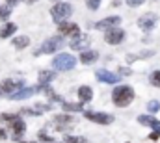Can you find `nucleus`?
Listing matches in <instances>:
<instances>
[{
    "instance_id": "f257e3e1",
    "label": "nucleus",
    "mask_w": 160,
    "mask_h": 143,
    "mask_svg": "<svg viewBox=\"0 0 160 143\" xmlns=\"http://www.w3.org/2000/svg\"><path fill=\"white\" fill-rule=\"evenodd\" d=\"M110 99L116 108H128L136 99V91L128 84H118V86H114Z\"/></svg>"
},
{
    "instance_id": "f03ea898",
    "label": "nucleus",
    "mask_w": 160,
    "mask_h": 143,
    "mask_svg": "<svg viewBox=\"0 0 160 143\" xmlns=\"http://www.w3.org/2000/svg\"><path fill=\"white\" fill-rule=\"evenodd\" d=\"M73 11H75V7H73V4L69 0H56L50 6V9H48L52 21L56 24L58 22H63V21H69V17L73 15Z\"/></svg>"
},
{
    "instance_id": "7ed1b4c3",
    "label": "nucleus",
    "mask_w": 160,
    "mask_h": 143,
    "mask_svg": "<svg viewBox=\"0 0 160 143\" xmlns=\"http://www.w3.org/2000/svg\"><path fill=\"white\" fill-rule=\"evenodd\" d=\"M50 63H52V69L56 72H65L77 67V58L69 52H58Z\"/></svg>"
},
{
    "instance_id": "20e7f679",
    "label": "nucleus",
    "mask_w": 160,
    "mask_h": 143,
    "mask_svg": "<svg viewBox=\"0 0 160 143\" xmlns=\"http://www.w3.org/2000/svg\"><path fill=\"white\" fill-rule=\"evenodd\" d=\"M65 45V37L56 34V36H50L48 39H45L39 45V50H36V56H41V54H56L62 47Z\"/></svg>"
},
{
    "instance_id": "39448f33",
    "label": "nucleus",
    "mask_w": 160,
    "mask_h": 143,
    "mask_svg": "<svg viewBox=\"0 0 160 143\" xmlns=\"http://www.w3.org/2000/svg\"><path fill=\"white\" fill-rule=\"evenodd\" d=\"M158 22H160V15L155 13V11H145V13H142V15L138 17V21H136L138 28H140L143 34H151V32L158 26Z\"/></svg>"
},
{
    "instance_id": "423d86ee",
    "label": "nucleus",
    "mask_w": 160,
    "mask_h": 143,
    "mask_svg": "<svg viewBox=\"0 0 160 143\" xmlns=\"http://www.w3.org/2000/svg\"><path fill=\"white\" fill-rule=\"evenodd\" d=\"M82 115L89 121V123H95V125H102V126H108L116 121V117L112 113H106V111H97V110H84Z\"/></svg>"
},
{
    "instance_id": "0eeeda50",
    "label": "nucleus",
    "mask_w": 160,
    "mask_h": 143,
    "mask_svg": "<svg viewBox=\"0 0 160 143\" xmlns=\"http://www.w3.org/2000/svg\"><path fill=\"white\" fill-rule=\"evenodd\" d=\"M102 39H104L106 45L118 47V45H121V43H125V39H127V30H123L121 26L110 28V30L102 32Z\"/></svg>"
},
{
    "instance_id": "6e6552de",
    "label": "nucleus",
    "mask_w": 160,
    "mask_h": 143,
    "mask_svg": "<svg viewBox=\"0 0 160 143\" xmlns=\"http://www.w3.org/2000/svg\"><path fill=\"white\" fill-rule=\"evenodd\" d=\"M52 123H54V128H56L58 132H67V130H71V128L75 126L77 119H75V115L63 111V113L54 115V121H52Z\"/></svg>"
},
{
    "instance_id": "1a4fd4ad",
    "label": "nucleus",
    "mask_w": 160,
    "mask_h": 143,
    "mask_svg": "<svg viewBox=\"0 0 160 143\" xmlns=\"http://www.w3.org/2000/svg\"><path fill=\"white\" fill-rule=\"evenodd\" d=\"M22 87H24V80L22 78H4L0 82V93L6 95V97L15 93V91H19V89H22Z\"/></svg>"
},
{
    "instance_id": "9d476101",
    "label": "nucleus",
    "mask_w": 160,
    "mask_h": 143,
    "mask_svg": "<svg viewBox=\"0 0 160 143\" xmlns=\"http://www.w3.org/2000/svg\"><path fill=\"white\" fill-rule=\"evenodd\" d=\"M58 26V34L63 37H69V39H75V37H78L82 34V30H80V26L77 22H71V21H63V22H58L56 24Z\"/></svg>"
},
{
    "instance_id": "9b49d317",
    "label": "nucleus",
    "mask_w": 160,
    "mask_h": 143,
    "mask_svg": "<svg viewBox=\"0 0 160 143\" xmlns=\"http://www.w3.org/2000/svg\"><path fill=\"white\" fill-rule=\"evenodd\" d=\"M121 21H123V17H119V15H108V17L97 21V22L93 24V28L99 30V32H106V30H110V28L121 26Z\"/></svg>"
},
{
    "instance_id": "f8f14e48",
    "label": "nucleus",
    "mask_w": 160,
    "mask_h": 143,
    "mask_svg": "<svg viewBox=\"0 0 160 143\" xmlns=\"http://www.w3.org/2000/svg\"><path fill=\"white\" fill-rule=\"evenodd\" d=\"M8 128H9V132H11V140L21 141L22 136H24V132H26V121H24L22 117H17L13 123L8 125Z\"/></svg>"
},
{
    "instance_id": "ddd939ff",
    "label": "nucleus",
    "mask_w": 160,
    "mask_h": 143,
    "mask_svg": "<svg viewBox=\"0 0 160 143\" xmlns=\"http://www.w3.org/2000/svg\"><path fill=\"white\" fill-rule=\"evenodd\" d=\"M95 78L102 84H112V86H118L121 82V76L118 72H112L108 69H97L95 71Z\"/></svg>"
},
{
    "instance_id": "4468645a",
    "label": "nucleus",
    "mask_w": 160,
    "mask_h": 143,
    "mask_svg": "<svg viewBox=\"0 0 160 143\" xmlns=\"http://www.w3.org/2000/svg\"><path fill=\"white\" fill-rule=\"evenodd\" d=\"M89 43H91V37L88 36V34H80L75 39H69V48L82 52V50H88L89 48Z\"/></svg>"
},
{
    "instance_id": "2eb2a0df",
    "label": "nucleus",
    "mask_w": 160,
    "mask_h": 143,
    "mask_svg": "<svg viewBox=\"0 0 160 143\" xmlns=\"http://www.w3.org/2000/svg\"><path fill=\"white\" fill-rule=\"evenodd\" d=\"M99 58H101L99 50H95V48H88V50H82V52H80L78 62L82 63V65H93V63L99 62Z\"/></svg>"
},
{
    "instance_id": "dca6fc26",
    "label": "nucleus",
    "mask_w": 160,
    "mask_h": 143,
    "mask_svg": "<svg viewBox=\"0 0 160 143\" xmlns=\"http://www.w3.org/2000/svg\"><path fill=\"white\" fill-rule=\"evenodd\" d=\"M77 97H78V102H82V104H89V102L93 101V87L88 86V84L80 86L78 89H77Z\"/></svg>"
},
{
    "instance_id": "f3484780",
    "label": "nucleus",
    "mask_w": 160,
    "mask_h": 143,
    "mask_svg": "<svg viewBox=\"0 0 160 143\" xmlns=\"http://www.w3.org/2000/svg\"><path fill=\"white\" fill-rule=\"evenodd\" d=\"M136 121H138L142 126H149V128H158L160 126V119L155 117L153 113H142V115H138Z\"/></svg>"
},
{
    "instance_id": "a211bd4d",
    "label": "nucleus",
    "mask_w": 160,
    "mask_h": 143,
    "mask_svg": "<svg viewBox=\"0 0 160 143\" xmlns=\"http://www.w3.org/2000/svg\"><path fill=\"white\" fill-rule=\"evenodd\" d=\"M17 30H19V26L13 21L2 22V26H0V39H11L13 34H17Z\"/></svg>"
},
{
    "instance_id": "6ab92c4d",
    "label": "nucleus",
    "mask_w": 160,
    "mask_h": 143,
    "mask_svg": "<svg viewBox=\"0 0 160 143\" xmlns=\"http://www.w3.org/2000/svg\"><path fill=\"white\" fill-rule=\"evenodd\" d=\"M58 74L54 69H45V71H39L38 74V82H39V86H50L52 82H54V78H56Z\"/></svg>"
},
{
    "instance_id": "aec40b11",
    "label": "nucleus",
    "mask_w": 160,
    "mask_h": 143,
    "mask_svg": "<svg viewBox=\"0 0 160 143\" xmlns=\"http://www.w3.org/2000/svg\"><path fill=\"white\" fill-rule=\"evenodd\" d=\"M30 37L28 36H13L11 37V47L15 48V50H24V48H28L30 47Z\"/></svg>"
},
{
    "instance_id": "412c9836",
    "label": "nucleus",
    "mask_w": 160,
    "mask_h": 143,
    "mask_svg": "<svg viewBox=\"0 0 160 143\" xmlns=\"http://www.w3.org/2000/svg\"><path fill=\"white\" fill-rule=\"evenodd\" d=\"M62 110L67 111V113H82V111H84V104H82V102H69V101H63V102H62Z\"/></svg>"
},
{
    "instance_id": "4be33fe9",
    "label": "nucleus",
    "mask_w": 160,
    "mask_h": 143,
    "mask_svg": "<svg viewBox=\"0 0 160 143\" xmlns=\"http://www.w3.org/2000/svg\"><path fill=\"white\" fill-rule=\"evenodd\" d=\"M11 11H13V7H11V6H8L6 2H4V4H0V22H6V21L11 17Z\"/></svg>"
},
{
    "instance_id": "5701e85b",
    "label": "nucleus",
    "mask_w": 160,
    "mask_h": 143,
    "mask_svg": "<svg viewBox=\"0 0 160 143\" xmlns=\"http://www.w3.org/2000/svg\"><path fill=\"white\" fill-rule=\"evenodd\" d=\"M17 117H21V113H11V111H2L0 113V123H6V125H9V123H13Z\"/></svg>"
},
{
    "instance_id": "b1692460",
    "label": "nucleus",
    "mask_w": 160,
    "mask_h": 143,
    "mask_svg": "<svg viewBox=\"0 0 160 143\" xmlns=\"http://www.w3.org/2000/svg\"><path fill=\"white\" fill-rule=\"evenodd\" d=\"M149 84L153 87H158L160 89V69H155V71L149 72Z\"/></svg>"
},
{
    "instance_id": "393cba45",
    "label": "nucleus",
    "mask_w": 160,
    "mask_h": 143,
    "mask_svg": "<svg viewBox=\"0 0 160 143\" xmlns=\"http://www.w3.org/2000/svg\"><path fill=\"white\" fill-rule=\"evenodd\" d=\"M147 113H153V115H155V113H158L160 111V101H157V99H153V101H149V102H147Z\"/></svg>"
},
{
    "instance_id": "a878e982",
    "label": "nucleus",
    "mask_w": 160,
    "mask_h": 143,
    "mask_svg": "<svg viewBox=\"0 0 160 143\" xmlns=\"http://www.w3.org/2000/svg\"><path fill=\"white\" fill-rule=\"evenodd\" d=\"M63 143H88V140L82 138V136H71V134H67L63 138Z\"/></svg>"
},
{
    "instance_id": "bb28decb",
    "label": "nucleus",
    "mask_w": 160,
    "mask_h": 143,
    "mask_svg": "<svg viewBox=\"0 0 160 143\" xmlns=\"http://www.w3.org/2000/svg\"><path fill=\"white\" fill-rule=\"evenodd\" d=\"M84 4H86V7H88L89 11H97V9L101 7V4H102V0H86Z\"/></svg>"
},
{
    "instance_id": "cd10ccee",
    "label": "nucleus",
    "mask_w": 160,
    "mask_h": 143,
    "mask_svg": "<svg viewBox=\"0 0 160 143\" xmlns=\"http://www.w3.org/2000/svg\"><path fill=\"white\" fill-rule=\"evenodd\" d=\"M38 141H39V143H52L54 140H52L45 130H39V132H38Z\"/></svg>"
},
{
    "instance_id": "c85d7f7f",
    "label": "nucleus",
    "mask_w": 160,
    "mask_h": 143,
    "mask_svg": "<svg viewBox=\"0 0 160 143\" xmlns=\"http://www.w3.org/2000/svg\"><path fill=\"white\" fill-rule=\"evenodd\" d=\"M147 0H125V4L128 6V7H140V6H143Z\"/></svg>"
},
{
    "instance_id": "c756f323",
    "label": "nucleus",
    "mask_w": 160,
    "mask_h": 143,
    "mask_svg": "<svg viewBox=\"0 0 160 143\" xmlns=\"http://www.w3.org/2000/svg\"><path fill=\"white\" fill-rule=\"evenodd\" d=\"M149 140H151V141H158L160 140V126L158 128H153V132L149 134Z\"/></svg>"
},
{
    "instance_id": "7c9ffc66",
    "label": "nucleus",
    "mask_w": 160,
    "mask_h": 143,
    "mask_svg": "<svg viewBox=\"0 0 160 143\" xmlns=\"http://www.w3.org/2000/svg\"><path fill=\"white\" fill-rule=\"evenodd\" d=\"M118 74H119V76H128V74H132V71H130L128 67H119V69H118Z\"/></svg>"
},
{
    "instance_id": "2f4dec72",
    "label": "nucleus",
    "mask_w": 160,
    "mask_h": 143,
    "mask_svg": "<svg viewBox=\"0 0 160 143\" xmlns=\"http://www.w3.org/2000/svg\"><path fill=\"white\" fill-rule=\"evenodd\" d=\"M4 140H8V130L0 126V141H4Z\"/></svg>"
},
{
    "instance_id": "473e14b6",
    "label": "nucleus",
    "mask_w": 160,
    "mask_h": 143,
    "mask_svg": "<svg viewBox=\"0 0 160 143\" xmlns=\"http://www.w3.org/2000/svg\"><path fill=\"white\" fill-rule=\"evenodd\" d=\"M21 2H22V0H6V4H8V6H11V7H15V6H17V4H21Z\"/></svg>"
},
{
    "instance_id": "72a5a7b5",
    "label": "nucleus",
    "mask_w": 160,
    "mask_h": 143,
    "mask_svg": "<svg viewBox=\"0 0 160 143\" xmlns=\"http://www.w3.org/2000/svg\"><path fill=\"white\" fill-rule=\"evenodd\" d=\"M110 6H112V7H119V6H123V2H121V0H112Z\"/></svg>"
},
{
    "instance_id": "f704fd0d",
    "label": "nucleus",
    "mask_w": 160,
    "mask_h": 143,
    "mask_svg": "<svg viewBox=\"0 0 160 143\" xmlns=\"http://www.w3.org/2000/svg\"><path fill=\"white\" fill-rule=\"evenodd\" d=\"M22 2H24L26 6H34V4H38L39 0H22Z\"/></svg>"
},
{
    "instance_id": "c9c22d12",
    "label": "nucleus",
    "mask_w": 160,
    "mask_h": 143,
    "mask_svg": "<svg viewBox=\"0 0 160 143\" xmlns=\"http://www.w3.org/2000/svg\"><path fill=\"white\" fill-rule=\"evenodd\" d=\"M19 143H38V141H22V140H21Z\"/></svg>"
},
{
    "instance_id": "e433bc0d",
    "label": "nucleus",
    "mask_w": 160,
    "mask_h": 143,
    "mask_svg": "<svg viewBox=\"0 0 160 143\" xmlns=\"http://www.w3.org/2000/svg\"><path fill=\"white\" fill-rule=\"evenodd\" d=\"M52 143H58V141H52Z\"/></svg>"
},
{
    "instance_id": "4c0bfd02",
    "label": "nucleus",
    "mask_w": 160,
    "mask_h": 143,
    "mask_svg": "<svg viewBox=\"0 0 160 143\" xmlns=\"http://www.w3.org/2000/svg\"><path fill=\"white\" fill-rule=\"evenodd\" d=\"M52 2H56V0H52Z\"/></svg>"
},
{
    "instance_id": "58836bf2",
    "label": "nucleus",
    "mask_w": 160,
    "mask_h": 143,
    "mask_svg": "<svg viewBox=\"0 0 160 143\" xmlns=\"http://www.w3.org/2000/svg\"><path fill=\"white\" fill-rule=\"evenodd\" d=\"M0 95H2V93H0Z\"/></svg>"
},
{
    "instance_id": "ea45409f",
    "label": "nucleus",
    "mask_w": 160,
    "mask_h": 143,
    "mask_svg": "<svg viewBox=\"0 0 160 143\" xmlns=\"http://www.w3.org/2000/svg\"><path fill=\"white\" fill-rule=\"evenodd\" d=\"M158 2H160V0H158Z\"/></svg>"
}]
</instances>
